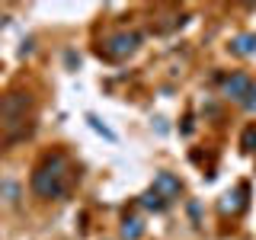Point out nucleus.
<instances>
[{"instance_id": "nucleus-1", "label": "nucleus", "mask_w": 256, "mask_h": 240, "mask_svg": "<svg viewBox=\"0 0 256 240\" xmlns=\"http://www.w3.org/2000/svg\"><path fill=\"white\" fill-rule=\"evenodd\" d=\"M80 186V164L68 148H48L32 164L29 173V192L42 202H64Z\"/></svg>"}, {"instance_id": "nucleus-5", "label": "nucleus", "mask_w": 256, "mask_h": 240, "mask_svg": "<svg viewBox=\"0 0 256 240\" xmlns=\"http://www.w3.org/2000/svg\"><path fill=\"white\" fill-rule=\"evenodd\" d=\"M180 196H182L180 176H173V173H157L154 182H150V189L141 196V205H144V208H154V212H164V208H170Z\"/></svg>"}, {"instance_id": "nucleus-4", "label": "nucleus", "mask_w": 256, "mask_h": 240, "mask_svg": "<svg viewBox=\"0 0 256 240\" xmlns=\"http://www.w3.org/2000/svg\"><path fill=\"white\" fill-rule=\"evenodd\" d=\"M214 86L228 102L240 106L244 112L256 109V80L246 74V70H224V74L214 77Z\"/></svg>"}, {"instance_id": "nucleus-2", "label": "nucleus", "mask_w": 256, "mask_h": 240, "mask_svg": "<svg viewBox=\"0 0 256 240\" xmlns=\"http://www.w3.org/2000/svg\"><path fill=\"white\" fill-rule=\"evenodd\" d=\"M36 118H38L36 96L26 86H10L0 96V150L26 141L36 132Z\"/></svg>"}, {"instance_id": "nucleus-3", "label": "nucleus", "mask_w": 256, "mask_h": 240, "mask_svg": "<svg viewBox=\"0 0 256 240\" xmlns=\"http://www.w3.org/2000/svg\"><path fill=\"white\" fill-rule=\"evenodd\" d=\"M141 48V32L134 26H102L96 29V38H93V52L100 61L106 64H122L128 61L134 52Z\"/></svg>"}, {"instance_id": "nucleus-6", "label": "nucleus", "mask_w": 256, "mask_h": 240, "mask_svg": "<svg viewBox=\"0 0 256 240\" xmlns=\"http://www.w3.org/2000/svg\"><path fill=\"white\" fill-rule=\"evenodd\" d=\"M230 52L240 54V58H253L256 54V32H246V36H237L230 42Z\"/></svg>"}, {"instance_id": "nucleus-7", "label": "nucleus", "mask_w": 256, "mask_h": 240, "mask_svg": "<svg viewBox=\"0 0 256 240\" xmlns=\"http://www.w3.org/2000/svg\"><path fill=\"white\" fill-rule=\"evenodd\" d=\"M141 237H144L141 218H125L122 221V240H141Z\"/></svg>"}]
</instances>
